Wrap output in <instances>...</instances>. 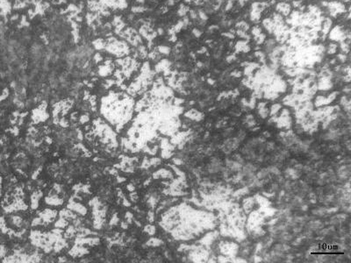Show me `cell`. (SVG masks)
<instances>
[{"label": "cell", "instance_id": "6da1fadb", "mask_svg": "<svg viewBox=\"0 0 351 263\" xmlns=\"http://www.w3.org/2000/svg\"><path fill=\"white\" fill-rule=\"evenodd\" d=\"M105 49H107L109 53L118 57H122L129 53V47L127 44L124 41H118L115 38H111L109 40V41L105 45Z\"/></svg>", "mask_w": 351, "mask_h": 263}, {"label": "cell", "instance_id": "7a4b0ae2", "mask_svg": "<svg viewBox=\"0 0 351 263\" xmlns=\"http://www.w3.org/2000/svg\"><path fill=\"white\" fill-rule=\"evenodd\" d=\"M329 39L333 41L342 42L350 40L349 31L345 32L341 26H336L329 31Z\"/></svg>", "mask_w": 351, "mask_h": 263}, {"label": "cell", "instance_id": "3957f363", "mask_svg": "<svg viewBox=\"0 0 351 263\" xmlns=\"http://www.w3.org/2000/svg\"><path fill=\"white\" fill-rule=\"evenodd\" d=\"M33 120L34 123L45 121L48 118V114L46 113V105H40L38 108L33 111Z\"/></svg>", "mask_w": 351, "mask_h": 263}, {"label": "cell", "instance_id": "277c9868", "mask_svg": "<svg viewBox=\"0 0 351 263\" xmlns=\"http://www.w3.org/2000/svg\"><path fill=\"white\" fill-rule=\"evenodd\" d=\"M327 7H328L330 15L333 17H336L338 14L345 12V5L337 1H332L327 3Z\"/></svg>", "mask_w": 351, "mask_h": 263}, {"label": "cell", "instance_id": "5b68a950", "mask_svg": "<svg viewBox=\"0 0 351 263\" xmlns=\"http://www.w3.org/2000/svg\"><path fill=\"white\" fill-rule=\"evenodd\" d=\"M56 215H57V212H56V210L47 209V210H44L42 212L40 213V218L42 219L44 224H48V223H51V222H53L55 220V218H56Z\"/></svg>", "mask_w": 351, "mask_h": 263}, {"label": "cell", "instance_id": "8992f818", "mask_svg": "<svg viewBox=\"0 0 351 263\" xmlns=\"http://www.w3.org/2000/svg\"><path fill=\"white\" fill-rule=\"evenodd\" d=\"M68 208L70 209L71 210H73V212H76L83 215V216H84L87 213V209L83 204H81L79 203L73 202L72 199H70L69 204H68Z\"/></svg>", "mask_w": 351, "mask_h": 263}, {"label": "cell", "instance_id": "52a82bcc", "mask_svg": "<svg viewBox=\"0 0 351 263\" xmlns=\"http://www.w3.org/2000/svg\"><path fill=\"white\" fill-rule=\"evenodd\" d=\"M113 69V65L111 61L105 62L104 65L100 66L98 68V74L101 76H109Z\"/></svg>", "mask_w": 351, "mask_h": 263}, {"label": "cell", "instance_id": "ba28073f", "mask_svg": "<svg viewBox=\"0 0 351 263\" xmlns=\"http://www.w3.org/2000/svg\"><path fill=\"white\" fill-rule=\"evenodd\" d=\"M276 10L278 13H282L284 16H289L291 11V6L288 3L280 2L276 5Z\"/></svg>", "mask_w": 351, "mask_h": 263}, {"label": "cell", "instance_id": "9c48e42d", "mask_svg": "<svg viewBox=\"0 0 351 263\" xmlns=\"http://www.w3.org/2000/svg\"><path fill=\"white\" fill-rule=\"evenodd\" d=\"M87 254H89V250L85 247H80V245H77V244L69 251V254L72 257H79V256H83Z\"/></svg>", "mask_w": 351, "mask_h": 263}, {"label": "cell", "instance_id": "30bf717a", "mask_svg": "<svg viewBox=\"0 0 351 263\" xmlns=\"http://www.w3.org/2000/svg\"><path fill=\"white\" fill-rule=\"evenodd\" d=\"M45 201H46V203H47V204H49V205H55V206L62 205V203H63V200L61 199V198H59L58 196H57V194L55 195V194H52V193H50L49 196L46 197Z\"/></svg>", "mask_w": 351, "mask_h": 263}, {"label": "cell", "instance_id": "8fae6325", "mask_svg": "<svg viewBox=\"0 0 351 263\" xmlns=\"http://www.w3.org/2000/svg\"><path fill=\"white\" fill-rule=\"evenodd\" d=\"M76 243L77 245H84V244H89L91 245H98L99 244V239L98 238H80L78 237L76 239Z\"/></svg>", "mask_w": 351, "mask_h": 263}, {"label": "cell", "instance_id": "7c38bea8", "mask_svg": "<svg viewBox=\"0 0 351 263\" xmlns=\"http://www.w3.org/2000/svg\"><path fill=\"white\" fill-rule=\"evenodd\" d=\"M235 50L236 52L240 53V52H243V53H248L250 51V47L249 45V41H237L235 44Z\"/></svg>", "mask_w": 351, "mask_h": 263}, {"label": "cell", "instance_id": "4fadbf2b", "mask_svg": "<svg viewBox=\"0 0 351 263\" xmlns=\"http://www.w3.org/2000/svg\"><path fill=\"white\" fill-rule=\"evenodd\" d=\"M42 197V192L41 191H34L32 196H31V207L32 209L35 210L37 209L39 206V200Z\"/></svg>", "mask_w": 351, "mask_h": 263}, {"label": "cell", "instance_id": "5bb4252c", "mask_svg": "<svg viewBox=\"0 0 351 263\" xmlns=\"http://www.w3.org/2000/svg\"><path fill=\"white\" fill-rule=\"evenodd\" d=\"M332 27V20L329 19V18H324V20L321 23V31L323 33V36H327L328 34L329 31L331 30Z\"/></svg>", "mask_w": 351, "mask_h": 263}, {"label": "cell", "instance_id": "9a60e30c", "mask_svg": "<svg viewBox=\"0 0 351 263\" xmlns=\"http://www.w3.org/2000/svg\"><path fill=\"white\" fill-rule=\"evenodd\" d=\"M262 26H264V28L270 33H273V30L275 28V23H274V21H273V20L271 19V18H267V19L263 20Z\"/></svg>", "mask_w": 351, "mask_h": 263}, {"label": "cell", "instance_id": "2e32d148", "mask_svg": "<svg viewBox=\"0 0 351 263\" xmlns=\"http://www.w3.org/2000/svg\"><path fill=\"white\" fill-rule=\"evenodd\" d=\"M170 65V62L168 60H162L160 62H158L155 66V69L157 71H164L165 69L169 68Z\"/></svg>", "mask_w": 351, "mask_h": 263}, {"label": "cell", "instance_id": "e0dca14e", "mask_svg": "<svg viewBox=\"0 0 351 263\" xmlns=\"http://www.w3.org/2000/svg\"><path fill=\"white\" fill-rule=\"evenodd\" d=\"M60 217H61V218H64L65 219H67V218L76 219V218H77V216L72 213L71 210H61Z\"/></svg>", "mask_w": 351, "mask_h": 263}, {"label": "cell", "instance_id": "ac0fdd59", "mask_svg": "<svg viewBox=\"0 0 351 263\" xmlns=\"http://www.w3.org/2000/svg\"><path fill=\"white\" fill-rule=\"evenodd\" d=\"M261 16H262V12L260 11L251 10V11H250V20L253 22H255V23L259 22V20L261 19Z\"/></svg>", "mask_w": 351, "mask_h": 263}, {"label": "cell", "instance_id": "d6986e66", "mask_svg": "<svg viewBox=\"0 0 351 263\" xmlns=\"http://www.w3.org/2000/svg\"><path fill=\"white\" fill-rule=\"evenodd\" d=\"M105 45H106V42H104L102 39H98L96 41H94L93 42V46L96 49L98 50H101L103 48H105Z\"/></svg>", "mask_w": 351, "mask_h": 263}, {"label": "cell", "instance_id": "ffe728a7", "mask_svg": "<svg viewBox=\"0 0 351 263\" xmlns=\"http://www.w3.org/2000/svg\"><path fill=\"white\" fill-rule=\"evenodd\" d=\"M236 28L247 32L249 29V25L248 23H246L245 21H240L236 24Z\"/></svg>", "mask_w": 351, "mask_h": 263}, {"label": "cell", "instance_id": "44dd1931", "mask_svg": "<svg viewBox=\"0 0 351 263\" xmlns=\"http://www.w3.org/2000/svg\"><path fill=\"white\" fill-rule=\"evenodd\" d=\"M67 225H68V221H67L64 218H61L56 223V224H55V226H56V228H60V229L66 227Z\"/></svg>", "mask_w": 351, "mask_h": 263}, {"label": "cell", "instance_id": "7402d4cb", "mask_svg": "<svg viewBox=\"0 0 351 263\" xmlns=\"http://www.w3.org/2000/svg\"><path fill=\"white\" fill-rule=\"evenodd\" d=\"M11 220H12V224H15V225H16V226H18V227L21 226V224H22V223H23L22 218H21L20 217H19V216H13V217H11Z\"/></svg>", "mask_w": 351, "mask_h": 263}, {"label": "cell", "instance_id": "603a6c76", "mask_svg": "<svg viewBox=\"0 0 351 263\" xmlns=\"http://www.w3.org/2000/svg\"><path fill=\"white\" fill-rule=\"evenodd\" d=\"M254 39H255V41H256V43H257L258 45H260V44H262L263 42L265 41L266 35H265L264 33L261 32L259 35H257V36H255V37H254Z\"/></svg>", "mask_w": 351, "mask_h": 263}, {"label": "cell", "instance_id": "cb8c5ba5", "mask_svg": "<svg viewBox=\"0 0 351 263\" xmlns=\"http://www.w3.org/2000/svg\"><path fill=\"white\" fill-rule=\"evenodd\" d=\"M236 33L238 34V36H240L241 38L244 39L245 41H249L250 40V36H249V35H248L247 33H246L245 31H242V30L238 29L237 32H236Z\"/></svg>", "mask_w": 351, "mask_h": 263}, {"label": "cell", "instance_id": "d4e9b609", "mask_svg": "<svg viewBox=\"0 0 351 263\" xmlns=\"http://www.w3.org/2000/svg\"><path fill=\"white\" fill-rule=\"evenodd\" d=\"M337 51V45L335 43H330L327 48V53L329 55H333L335 54Z\"/></svg>", "mask_w": 351, "mask_h": 263}, {"label": "cell", "instance_id": "484cf974", "mask_svg": "<svg viewBox=\"0 0 351 263\" xmlns=\"http://www.w3.org/2000/svg\"><path fill=\"white\" fill-rule=\"evenodd\" d=\"M158 52L163 55H169L170 52V48L166 46H159L158 47Z\"/></svg>", "mask_w": 351, "mask_h": 263}, {"label": "cell", "instance_id": "4316f807", "mask_svg": "<svg viewBox=\"0 0 351 263\" xmlns=\"http://www.w3.org/2000/svg\"><path fill=\"white\" fill-rule=\"evenodd\" d=\"M189 11H190V9L188 6H185L184 5H181L179 7V10H178V14L180 16H184L186 14V12Z\"/></svg>", "mask_w": 351, "mask_h": 263}, {"label": "cell", "instance_id": "83f0119b", "mask_svg": "<svg viewBox=\"0 0 351 263\" xmlns=\"http://www.w3.org/2000/svg\"><path fill=\"white\" fill-rule=\"evenodd\" d=\"M75 233H76V229H75L73 226H69V227L68 228L67 232H66V235H67L68 237H72Z\"/></svg>", "mask_w": 351, "mask_h": 263}, {"label": "cell", "instance_id": "f1b7e54d", "mask_svg": "<svg viewBox=\"0 0 351 263\" xmlns=\"http://www.w3.org/2000/svg\"><path fill=\"white\" fill-rule=\"evenodd\" d=\"M255 55L256 57H258V58L260 59V61H262V62H264V59H265V55L263 54V53H262V51H256V52L255 53Z\"/></svg>", "mask_w": 351, "mask_h": 263}, {"label": "cell", "instance_id": "f546056e", "mask_svg": "<svg viewBox=\"0 0 351 263\" xmlns=\"http://www.w3.org/2000/svg\"><path fill=\"white\" fill-rule=\"evenodd\" d=\"M262 32V29H261V27L260 26H255V27H253V29H252V34L254 35V37L255 36H257V35H259L260 33Z\"/></svg>", "mask_w": 351, "mask_h": 263}, {"label": "cell", "instance_id": "4dcf8cb0", "mask_svg": "<svg viewBox=\"0 0 351 263\" xmlns=\"http://www.w3.org/2000/svg\"><path fill=\"white\" fill-rule=\"evenodd\" d=\"M144 231L146 233H148V234H154V227L152 226V225H147L144 228Z\"/></svg>", "mask_w": 351, "mask_h": 263}, {"label": "cell", "instance_id": "1f68e13d", "mask_svg": "<svg viewBox=\"0 0 351 263\" xmlns=\"http://www.w3.org/2000/svg\"><path fill=\"white\" fill-rule=\"evenodd\" d=\"M42 224H44V223H43V221H42V219H41V218H34V219L33 220V222H32V225H33V226H36V225Z\"/></svg>", "mask_w": 351, "mask_h": 263}, {"label": "cell", "instance_id": "d6a6232c", "mask_svg": "<svg viewBox=\"0 0 351 263\" xmlns=\"http://www.w3.org/2000/svg\"><path fill=\"white\" fill-rule=\"evenodd\" d=\"M199 18H200V20H204V21H205V20H208V17H207L206 13L204 12V11H201V10L199 11Z\"/></svg>", "mask_w": 351, "mask_h": 263}, {"label": "cell", "instance_id": "836d02e7", "mask_svg": "<svg viewBox=\"0 0 351 263\" xmlns=\"http://www.w3.org/2000/svg\"><path fill=\"white\" fill-rule=\"evenodd\" d=\"M118 222H119V218H118V215L115 213L112 216V219L110 221V225H115V224H118Z\"/></svg>", "mask_w": 351, "mask_h": 263}, {"label": "cell", "instance_id": "e575fe53", "mask_svg": "<svg viewBox=\"0 0 351 263\" xmlns=\"http://www.w3.org/2000/svg\"><path fill=\"white\" fill-rule=\"evenodd\" d=\"M160 243H161V242H160L159 240L154 239H150V240L148 242V245H153V247H156V245H159Z\"/></svg>", "mask_w": 351, "mask_h": 263}, {"label": "cell", "instance_id": "d590c367", "mask_svg": "<svg viewBox=\"0 0 351 263\" xmlns=\"http://www.w3.org/2000/svg\"><path fill=\"white\" fill-rule=\"evenodd\" d=\"M89 120H90V118H89V116H88V115H83V116L80 118V123H81V124H84V123L88 122Z\"/></svg>", "mask_w": 351, "mask_h": 263}, {"label": "cell", "instance_id": "8d00e7d4", "mask_svg": "<svg viewBox=\"0 0 351 263\" xmlns=\"http://www.w3.org/2000/svg\"><path fill=\"white\" fill-rule=\"evenodd\" d=\"M144 10H145V8L142 7V6H134V7L132 9V11H133V12H142Z\"/></svg>", "mask_w": 351, "mask_h": 263}, {"label": "cell", "instance_id": "74e56055", "mask_svg": "<svg viewBox=\"0 0 351 263\" xmlns=\"http://www.w3.org/2000/svg\"><path fill=\"white\" fill-rule=\"evenodd\" d=\"M192 33H193V35H194V36L197 37V38L200 37L201 34H202V32H201L198 28H194V29H193V30H192Z\"/></svg>", "mask_w": 351, "mask_h": 263}, {"label": "cell", "instance_id": "f35d334b", "mask_svg": "<svg viewBox=\"0 0 351 263\" xmlns=\"http://www.w3.org/2000/svg\"><path fill=\"white\" fill-rule=\"evenodd\" d=\"M126 218H127L128 224L132 223V220H133V214H132L131 212H127L126 213Z\"/></svg>", "mask_w": 351, "mask_h": 263}, {"label": "cell", "instance_id": "ab89813d", "mask_svg": "<svg viewBox=\"0 0 351 263\" xmlns=\"http://www.w3.org/2000/svg\"><path fill=\"white\" fill-rule=\"evenodd\" d=\"M233 5H234V2H233V0H228V2H227V4H226V11H229L232 7H233Z\"/></svg>", "mask_w": 351, "mask_h": 263}, {"label": "cell", "instance_id": "60d3db41", "mask_svg": "<svg viewBox=\"0 0 351 263\" xmlns=\"http://www.w3.org/2000/svg\"><path fill=\"white\" fill-rule=\"evenodd\" d=\"M190 18H191L192 20H196L197 17H198V14H197V12H196L195 11L190 10Z\"/></svg>", "mask_w": 351, "mask_h": 263}, {"label": "cell", "instance_id": "b9f144b4", "mask_svg": "<svg viewBox=\"0 0 351 263\" xmlns=\"http://www.w3.org/2000/svg\"><path fill=\"white\" fill-rule=\"evenodd\" d=\"M222 35L223 36H225V37H227V38H229V39H234V35L232 33V32H225V33H222Z\"/></svg>", "mask_w": 351, "mask_h": 263}, {"label": "cell", "instance_id": "7bdbcfd3", "mask_svg": "<svg viewBox=\"0 0 351 263\" xmlns=\"http://www.w3.org/2000/svg\"><path fill=\"white\" fill-rule=\"evenodd\" d=\"M301 4H302V1H297V0H295V1L292 2V5L296 8H300L301 6Z\"/></svg>", "mask_w": 351, "mask_h": 263}, {"label": "cell", "instance_id": "ee69618b", "mask_svg": "<svg viewBox=\"0 0 351 263\" xmlns=\"http://www.w3.org/2000/svg\"><path fill=\"white\" fill-rule=\"evenodd\" d=\"M59 124L62 126V127H67L68 126V122L64 119V118H62V119H61V121L59 122Z\"/></svg>", "mask_w": 351, "mask_h": 263}, {"label": "cell", "instance_id": "f6af8a7d", "mask_svg": "<svg viewBox=\"0 0 351 263\" xmlns=\"http://www.w3.org/2000/svg\"><path fill=\"white\" fill-rule=\"evenodd\" d=\"M338 59H339V60H341V62H344L346 61V59H347V56H346V55H345V54H344V55L340 54V55H338Z\"/></svg>", "mask_w": 351, "mask_h": 263}, {"label": "cell", "instance_id": "bcb514c9", "mask_svg": "<svg viewBox=\"0 0 351 263\" xmlns=\"http://www.w3.org/2000/svg\"><path fill=\"white\" fill-rule=\"evenodd\" d=\"M130 198H131V200H132L133 202H136L138 197H137V194H136L135 192H134V193H132V194L130 195Z\"/></svg>", "mask_w": 351, "mask_h": 263}, {"label": "cell", "instance_id": "7dc6e473", "mask_svg": "<svg viewBox=\"0 0 351 263\" xmlns=\"http://www.w3.org/2000/svg\"><path fill=\"white\" fill-rule=\"evenodd\" d=\"M103 60V57L99 55V54H97L96 55H95V61H96V62H100V61H102Z\"/></svg>", "mask_w": 351, "mask_h": 263}, {"label": "cell", "instance_id": "c3c4849f", "mask_svg": "<svg viewBox=\"0 0 351 263\" xmlns=\"http://www.w3.org/2000/svg\"><path fill=\"white\" fill-rule=\"evenodd\" d=\"M234 59H235V56H234V55H230V56H228V57L226 58V61L230 62L231 61H234Z\"/></svg>", "mask_w": 351, "mask_h": 263}, {"label": "cell", "instance_id": "681fc988", "mask_svg": "<svg viewBox=\"0 0 351 263\" xmlns=\"http://www.w3.org/2000/svg\"><path fill=\"white\" fill-rule=\"evenodd\" d=\"M127 189H128V190H130V191H133V190H134V187H133V184H128V185H127Z\"/></svg>", "mask_w": 351, "mask_h": 263}, {"label": "cell", "instance_id": "f907efd6", "mask_svg": "<svg viewBox=\"0 0 351 263\" xmlns=\"http://www.w3.org/2000/svg\"><path fill=\"white\" fill-rule=\"evenodd\" d=\"M127 224H128V223H122V224H121V227L124 228V229H127V228L128 227Z\"/></svg>", "mask_w": 351, "mask_h": 263}, {"label": "cell", "instance_id": "816d5d0a", "mask_svg": "<svg viewBox=\"0 0 351 263\" xmlns=\"http://www.w3.org/2000/svg\"><path fill=\"white\" fill-rule=\"evenodd\" d=\"M163 29H162V28H159V29H158V33H159V34H163Z\"/></svg>", "mask_w": 351, "mask_h": 263}, {"label": "cell", "instance_id": "f5cc1de1", "mask_svg": "<svg viewBox=\"0 0 351 263\" xmlns=\"http://www.w3.org/2000/svg\"><path fill=\"white\" fill-rule=\"evenodd\" d=\"M184 1H185L186 3H190H190L193 2V0H184Z\"/></svg>", "mask_w": 351, "mask_h": 263}, {"label": "cell", "instance_id": "db71d44e", "mask_svg": "<svg viewBox=\"0 0 351 263\" xmlns=\"http://www.w3.org/2000/svg\"><path fill=\"white\" fill-rule=\"evenodd\" d=\"M59 261H66V260H65V258H60Z\"/></svg>", "mask_w": 351, "mask_h": 263}, {"label": "cell", "instance_id": "11a10c76", "mask_svg": "<svg viewBox=\"0 0 351 263\" xmlns=\"http://www.w3.org/2000/svg\"><path fill=\"white\" fill-rule=\"evenodd\" d=\"M137 2H138V3H143L144 0H137Z\"/></svg>", "mask_w": 351, "mask_h": 263}]
</instances>
